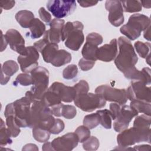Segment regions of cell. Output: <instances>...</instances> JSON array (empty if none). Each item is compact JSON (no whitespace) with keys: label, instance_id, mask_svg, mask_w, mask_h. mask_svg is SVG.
<instances>
[{"label":"cell","instance_id":"6da1fadb","mask_svg":"<svg viewBox=\"0 0 151 151\" xmlns=\"http://www.w3.org/2000/svg\"><path fill=\"white\" fill-rule=\"evenodd\" d=\"M117 44L119 52L114 59V64L125 75L136 68L135 65L138 61V57L130 41L127 38L120 37Z\"/></svg>","mask_w":151,"mask_h":151},{"label":"cell","instance_id":"7a4b0ae2","mask_svg":"<svg viewBox=\"0 0 151 151\" xmlns=\"http://www.w3.org/2000/svg\"><path fill=\"white\" fill-rule=\"evenodd\" d=\"M54 121L51 109L44 104L41 100L32 103L28 127H40L49 131Z\"/></svg>","mask_w":151,"mask_h":151},{"label":"cell","instance_id":"3957f363","mask_svg":"<svg viewBox=\"0 0 151 151\" xmlns=\"http://www.w3.org/2000/svg\"><path fill=\"white\" fill-rule=\"evenodd\" d=\"M32 79V87L25 93V97L33 103L40 101L44 94L48 90L49 72L42 67H38L31 73Z\"/></svg>","mask_w":151,"mask_h":151},{"label":"cell","instance_id":"277c9868","mask_svg":"<svg viewBox=\"0 0 151 151\" xmlns=\"http://www.w3.org/2000/svg\"><path fill=\"white\" fill-rule=\"evenodd\" d=\"M83 24L78 21L67 22L61 30V41H65V45L73 51L80 49L84 41L83 32Z\"/></svg>","mask_w":151,"mask_h":151},{"label":"cell","instance_id":"5b68a950","mask_svg":"<svg viewBox=\"0 0 151 151\" xmlns=\"http://www.w3.org/2000/svg\"><path fill=\"white\" fill-rule=\"evenodd\" d=\"M110 111L114 120L113 128L117 132L126 129L132 119L138 113L130 106L112 103L110 104Z\"/></svg>","mask_w":151,"mask_h":151},{"label":"cell","instance_id":"8992f818","mask_svg":"<svg viewBox=\"0 0 151 151\" xmlns=\"http://www.w3.org/2000/svg\"><path fill=\"white\" fill-rule=\"evenodd\" d=\"M150 25V18L140 14H135L131 15L126 24L123 25L120 31L127 39L134 40L140 37L141 32L147 29Z\"/></svg>","mask_w":151,"mask_h":151},{"label":"cell","instance_id":"52a82bcc","mask_svg":"<svg viewBox=\"0 0 151 151\" xmlns=\"http://www.w3.org/2000/svg\"><path fill=\"white\" fill-rule=\"evenodd\" d=\"M150 141V129H142L135 127L125 129L117 136V142L120 147H126L136 143Z\"/></svg>","mask_w":151,"mask_h":151},{"label":"cell","instance_id":"ba28073f","mask_svg":"<svg viewBox=\"0 0 151 151\" xmlns=\"http://www.w3.org/2000/svg\"><path fill=\"white\" fill-rule=\"evenodd\" d=\"M74 102L77 107L87 112H91L96 109L103 108L106 104V101L101 96L91 93L77 95Z\"/></svg>","mask_w":151,"mask_h":151},{"label":"cell","instance_id":"9c48e42d","mask_svg":"<svg viewBox=\"0 0 151 151\" xmlns=\"http://www.w3.org/2000/svg\"><path fill=\"white\" fill-rule=\"evenodd\" d=\"M14 117L17 124L19 127H29L31 103L25 96L14 103Z\"/></svg>","mask_w":151,"mask_h":151},{"label":"cell","instance_id":"30bf717a","mask_svg":"<svg viewBox=\"0 0 151 151\" xmlns=\"http://www.w3.org/2000/svg\"><path fill=\"white\" fill-rule=\"evenodd\" d=\"M95 93L101 96L106 101H113L120 104H125L128 100L126 89L116 88L106 84L97 87Z\"/></svg>","mask_w":151,"mask_h":151},{"label":"cell","instance_id":"8fae6325","mask_svg":"<svg viewBox=\"0 0 151 151\" xmlns=\"http://www.w3.org/2000/svg\"><path fill=\"white\" fill-rule=\"evenodd\" d=\"M47 9L57 19H61L71 14L76 8L75 1L50 0L47 3Z\"/></svg>","mask_w":151,"mask_h":151},{"label":"cell","instance_id":"7c38bea8","mask_svg":"<svg viewBox=\"0 0 151 151\" xmlns=\"http://www.w3.org/2000/svg\"><path fill=\"white\" fill-rule=\"evenodd\" d=\"M127 98L130 101L139 100L150 103V88L139 80H133L126 90Z\"/></svg>","mask_w":151,"mask_h":151},{"label":"cell","instance_id":"4fadbf2b","mask_svg":"<svg viewBox=\"0 0 151 151\" xmlns=\"http://www.w3.org/2000/svg\"><path fill=\"white\" fill-rule=\"evenodd\" d=\"M38 51L33 46L27 47L25 52L19 55L17 58L21 70L25 73H31L32 71L38 67Z\"/></svg>","mask_w":151,"mask_h":151},{"label":"cell","instance_id":"5bb4252c","mask_svg":"<svg viewBox=\"0 0 151 151\" xmlns=\"http://www.w3.org/2000/svg\"><path fill=\"white\" fill-rule=\"evenodd\" d=\"M105 8L109 12L108 19L111 25L119 27L123 23V9L120 1L107 0L105 3Z\"/></svg>","mask_w":151,"mask_h":151},{"label":"cell","instance_id":"9a60e30c","mask_svg":"<svg viewBox=\"0 0 151 151\" xmlns=\"http://www.w3.org/2000/svg\"><path fill=\"white\" fill-rule=\"evenodd\" d=\"M78 138L75 133H68L54 139L51 143L54 150H71L78 143Z\"/></svg>","mask_w":151,"mask_h":151},{"label":"cell","instance_id":"2e32d148","mask_svg":"<svg viewBox=\"0 0 151 151\" xmlns=\"http://www.w3.org/2000/svg\"><path fill=\"white\" fill-rule=\"evenodd\" d=\"M5 37L12 50L16 51L19 55L24 54L25 52V40L19 31L14 29H10L6 32Z\"/></svg>","mask_w":151,"mask_h":151},{"label":"cell","instance_id":"e0dca14e","mask_svg":"<svg viewBox=\"0 0 151 151\" xmlns=\"http://www.w3.org/2000/svg\"><path fill=\"white\" fill-rule=\"evenodd\" d=\"M48 90L56 93L61 101L65 103H70L74 101L76 96V91L74 87L67 86L60 82L53 83Z\"/></svg>","mask_w":151,"mask_h":151},{"label":"cell","instance_id":"ac0fdd59","mask_svg":"<svg viewBox=\"0 0 151 151\" xmlns=\"http://www.w3.org/2000/svg\"><path fill=\"white\" fill-rule=\"evenodd\" d=\"M117 55V41L113 39L109 44H104L98 48L96 57L104 62H110L115 59Z\"/></svg>","mask_w":151,"mask_h":151},{"label":"cell","instance_id":"d6986e66","mask_svg":"<svg viewBox=\"0 0 151 151\" xmlns=\"http://www.w3.org/2000/svg\"><path fill=\"white\" fill-rule=\"evenodd\" d=\"M64 20L61 19H53L50 22V29L46 31L44 38L49 42L58 43L61 41V30L64 25Z\"/></svg>","mask_w":151,"mask_h":151},{"label":"cell","instance_id":"ffe728a7","mask_svg":"<svg viewBox=\"0 0 151 151\" xmlns=\"http://www.w3.org/2000/svg\"><path fill=\"white\" fill-rule=\"evenodd\" d=\"M6 118V126L12 137H17L20 133V128L17 124L14 117V106L13 103L6 105L4 111Z\"/></svg>","mask_w":151,"mask_h":151},{"label":"cell","instance_id":"44dd1931","mask_svg":"<svg viewBox=\"0 0 151 151\" xmlns=\"http://www.w3.org/2000/svg\"><path fill=\"white\" fill-rule=\"evenodd\" d=\"M52 115L56 117L63 116L67 119H73L77 113L76 109L74 106L68 104H59L54 106L51 107Z\"/></svg>","mask_w":151,"mask_h":151},{"label":"cell","instance_id":"7402d4cb","mask_svg":"<svg viewBox=\"0 0 151 151\" xmlns=\"http://www.w3.org/2000/svg\"><path fill=\"white\" fill-rule=\"evenodd\" d=\"M71 60V55L65 50H58L51 61V64L55 67H61Z\"/></svg>","mask_w":151,"mask_h":151},{"label":"cell","instance_id":"603a6c76","mask_svg":"<svg viewBox=\"0 0 151 151\" xmlns=\"http://www.w3.org/2000/svg\"><path fill=\"white\" fill-rule=\"evenodd\" d=\"M30 32L28 34L32 38L35 39L41 37L45 32V25L39 19L34 18L29 27Z\"/></svg>","mask_w":151,"mask_h":151},{"label":"cell","instance_id":"cb8c5ba5","mask_svg":"<svg viewBox=\"0 0 151 151\" xmlns=\"http://www.w3.org/2000/svg\"><path fill=\"white\" fill-rule=\"evenodd\" d=\"M34 18V14L28 10L19 11L15 15L16 20L24 28H29Z\"/></svg>","mask_w":151,"mask_h":151},{"label":"cell","instance_id":"d4e9b609","mask_svg":"<svg viewBox=\"0 0 151 151\" xmlns=\"http://www.w3.org/2000/svg\"><path fill=\"white\" fill-rule=\"evenodd\" d=\"M58 50V45L56 43H48L40 51L45 63H50L52 58Z\"/></svg>","mask_w":151,"mask_h":151},{"label":"cell","instance_id":"484cf974","mask_svg":"<svg viewBox=\"0 0 151 151\" xmlns=\"http://www.w3.org/2000/svg\"><path fill=\"white\" fill-rule=\"evenodd\" d=\"M41 101L48 107L61 103V101L58 95L51 90H48L44 94Z\"/></svg>","mask_w":151,"mask_h":151},{"label":"cell","instance_id":"4316f807","mask_svg":"<svg viewBox=\"0 0 151 151\" xmlns=\"http://www.w3.org/2000/svg\"><path fill=\"white\" fill-rule=\"evenodd\" d=\"M98 46L86 42L81 50V54L84 58L93 61H96V54L98 50Z\"/></svg>","mask_w":151,"mask_h":151},{"label":"cell","instance_id":"83f0119b","mask_svg":"<svg viewBox=\"0 0 151 151\" xmlns=\"http://www.w3.org/2000/svg\"><path fill=\"white\" fill-rule=\"evenodd\" d=\"M130 106L137 113H142L145 114L150 116V103L139 100H132L130 102Z\"/></svg>","mask_w":151,"mask_h":151},{"label":"cell","instance_id":"f1b7e54d","mask_svg":"<svg viewBox=\"0 0 151 151\" xmlns=\"http://www.w3.org/2000/svg\"><path fill=\"white\" fill-rule=\"evenodd\" d=\"M18 64L13 60H8L1 66V74L7 77L13 76L18 70Z\"/></svg>","mask_w":151,"mask_h":151},{"label":"cell","instance_id":"f546056e","mask_svg":"<svg viewBox=\"0 0 151 151\" xmlns=\"http://www.w3.org/2000/svg\"><path fill=\"white\" fill-rule=\"evenodd\" d=\"M100 116V124L106 129L111 128L112 125V115L110 110L104 109L99 110L96 111Z\"/></svg>","mask_w":151,"mask_h":151},{"label":"cell","instance_id":"4dcf8cb0","mask_svg":"<svg viewBox=\"0 0 151 151\" xmlns=\"http://www.w3.org/2000/svg\"><path fill=\"white\" fill-rule=\"evenodd\" d=\"M11 134L6 127V124L4 120L1 119V126H0V145L1 146H5L6 145L12 143Z\"/></svg>","mask_w":151,"mask_h":151},{"label":"cell","instance_id":"1f68e13d","mask_svg":"<svg viewBox=\"0 0 151 151\" xmlns=\"http://www.w3.org/2000/svg\"><path fill=\"white\" fill-rule=\"evenodd\" d=\"M123 11L126 12H137L142 10V4L140 1H121Z\"/></svg>","mask_w":151,"mask_h":151},{"label":"cell","instance_id":"d6a6232c","mask_svg":"<svg viewBox=\"0 0 151 151\" xmlns=\"http://www.w3.org/2000/svg\"><path fill=\"white\" fill-rule=\"evenodd\" d=\"M100 123V116L97 112L86 115L83 119V125L88 127L89 129L96 127Z\"/></svg>","mask_w":151,"mask_h":151},{"label":"cell","instance_id":"836d02e7","mask_svg":"<svg viewBox=\"0 0 151 151\" xmlns=\"http://www.w3.org/2000/svg\"><path fill=\"white\" fill-rule=\"evenodd\" d=\"M150 120V116H148L145 114L138 116L134 120L133 127L142 129H149L151 123Z\"/></svg>","mask_w":151,"mask_h":151},{"label":"cell","instance_id":"e575fe53","mask_svg":"<svg viewBox=\"0 0 151 151\" xmlns=\"http://www.w3.org/2000/svg\"><path fill=\"white\" fill-rule=\"evenodd\" d=\"M50 133L48 130L40 128H32V135L34 138L40 143L47 142L50 137Z\"/></svg>","mask_w":151,"mask_h":151},{"label":"cell","instance_id":"d590c367","mask_svg":"<svg viewBox=\"0 0 151 151\" xmlns=\"http://www.w3.org/2000/svg\"><path fill=\"white\" fill-rule=\"evenodd\" d=\"M134 48L140 57L146 58L150 55V44L149 42H143L142 41H136L134 44Z\"/></svg>","mask_w":151,"mask_h":151},{"label":"cell","instance_id":"8d00e7d4","mask_svg":"<svg viewBox=\"0 0 151 151\" xmlns=\"http://www.w3.org/2000/svg\"><path fill=\"white\" fill-rule=\"evenodd\" d=\"M100 146L99 139L95 136H90L86 140L83 142V147L85 150H96Z\"/></svg>","mask_w":151,"mask_h":151},{"label":"cell","instance_id":"74e56055","mask_svg":"<svg viewBox=\"0 0 151 151\" xmlns=\"http://www.w3.org/2000/svg\"><path fill=\"white\" fill-rule=\"evenodd\" d=\"M74 133L77 134L78 138V142L80 143L84 142L90 136V129L84 125L78 126Z\"/></svg>","mask_w":151,"mask_h":151},{"label":"cell","instance_id":"f35d334b","mask_svg":"<svg viewBox=\"0 0 151 151\" xmlns=\"http://www.w3.org/2000/svg\"><path fill=\"white\" fill-rule=\"evenodd\" d=\"M78 73L77 66L75 64H71L66 67L63 71V77L66 80H70L75 78Z\"/></svg>","mask_w":151,"mask_h":151},{"label":"cell","instance_id":"ab89813d","mask_svg":"<svg viewBox=\"0 0 151 151\" xmlns=\"http://www.w3.org/2000/svg\"><path fill=\"white\" fill-rule=\"evenodd\" d=\"M19 84L24 86H28L32 84V79L31 75L28 74V73H21L18 75L15 78L14 84L17 85Z\"/></svg>","mask_w":151,"mask_h":151},{"label":"cell","instance_id":"60d3db41","mask_svg":"<svg viewBox=\"0 0 151 151\" xmlns=\"http://www.w3.org/2000/svg\"><path fill=\"white\" fill-rule=\"evenodd\" d=\"M73 87L76 91V96L87 93L89 90V86L88 83L83 80H80Z\"/></svg>","mask_w":151,"mask_h":151},{"label":"cell","instance_id":"b9f144b4","mask_svg":"<svg viewBox=\"0 0 151 151\" xmlns=\"http://www.w3.org/2000/svg\"><path fill=\"white\" fill-rule=\"evenodd\" d=\"M64 127L65 125L62 120L60 119H55L54 123L51 128L49 130V132L51 134H57L64 130Z\"/></svg>","mask_w":151,"mask_h":151},{"label":"cell","instance_id":"7bdbcfd3","mask_svg":"<svg viewBox=\"0 0 151 151\" xmlns=\"http://www.w3.org/2000/svg\"><path fill=\"white\" fill-rule=\"evenodd\" d=\"M103 41L102 36L96 32L90 33L86 37V42L94 44L96 46L101 44L103 42Z\"/></svg>","mask_w":151,"mask_h":151},{"label":"cell","instance_id":"ee69618b","mask_svg":"<svg viewBox=\"0 0 151 151\" xmlns=\"http://www.w3.org/2000/svg\"><path fill=\"white\" fill-rule=\"evenodd\" d=\"M95 64V61L87 60L82 58L78 62V66L83 71H88L91 69Z\"/></svg>","mask_w":151,"mask_h":151},{"label":"cell","instance_id":"f6af8a7d","mask_svg":"<svg viewBox=\"0 0 151 151\" xmlns=\"http://www.w3.org/2000/svg\"><path fill=\"white\" fill-rule=\"evenodd\" d=\"M38 13H39V15L40 18L44 21L46 23H49L51 22V14L47 12L44 8L41 7L40 8L39 11H38Z\"/></svg>","mask_w":151,"mask_h":151},{"label":"cell","instance_id":"bcb514c9","mask_svg":"<svg viewBox=\"0 0 151 151\" xmlns=\"http://www.w3.org/2000/svg\"><path fill=\"white\" fill-rule=\"evenodd\" d=\"M15 4V1H1L0 6L4 9L8 10L14 7Z\"/></svg>","mask_w":151,"mask_h":151},{"label":"cell","instance_id":"7dc6e473","mask_svg":"<svg viewBox=\"0 0 151 151\" xmlns=\"http://www.w3.org/2000/svg\"><path fill=\"white\" fill-rule=\"evenodd\" d=\"M77 2L80 4V5L84 8H87L89 6H92L96 5L98 2L94 1H78Z\"/></svg>","mask_w":151,"mask_h":151},{"label":"cell","instance_id":"c3c4849f","mask_svg":"<svg viewBox=\"0 0 151 151\" xmlns=\"http://www.w3.org/2000/svg\"><path fill=\"white\" fill-rule=\"evenodd\" d=\"M38 148L34 144L29 143L24 146L22 148V150H38Z\"/></svg>","mask_w":151,"mask_h":151},{"label":"cell","instance_id":"681fc988","mask_svg":"<svg viewBox=\"0 0 151 151\" xmlns=\"http://www.w3.org/2000/svg\"><path fill=\"white\" fill-rule=\"evenodd\" d=\"M1 36H2V44H1V51H3L6 47V45L8 44V42L5 38V35H4L2 34V32L1 31Z\"/></svg>","mask_w":151,"mask_h":151},{"label":"cell","instance_id":"f907efd6","mask_svg":"<svg viewBox=\"0 0 151 151\" xmlns=\"http://www.w3.org/2000/svg\"><path fill=\"white\" fill-rule=\"evenodd\" d=\"M150 149V145H139L136 146L133 148L134 150H149Z\"/></svg>","mask_w":151,"mask_h":151},{"label":"cell","instance_id":"816d5d0a","mask_svg":"<svg viewBox=\"0 0 151 151\" xmlns=\"http://www.w3.org/2000/svg\"><path fill=\"white\" fill-rule=\"evenodd\" d=\"M42 150H44V151H46V150H54V149L52 147L51 143L47 142V143H45L43 145V146L42 147Z\"/></svg>","mask_w":151,"mask_h":151},{"label":"cell","instance_id":"f5cc1de1","mask_svg":"<svg viewBox=\"0 0 151 151\" xmlns=\"http://www.w3.org/2000/svg\"><path fill=\"white\" fill-rule=\"evenodd\" d=\"M150 26H149L147 29H146L145 30V32H144V34H143V36H144V38L148 40V41H150Z\"/></svg>","mask_w":151,"mask_h":151},{"label":"cell","instance_id":"db71d44e","mask_svg":"<svg viewBox=\"0 0 151 151\" xmlns=\"http://www.w3.org/2000/svg\"><path fill=\"white\" fill-rule=\"evenodd\" d=\"M1 84L2 85L6 84L8 82V81L9 80V79H10V77H7V76H4V75H3L2 74H1Z\"/></svg>","mask_w":151,"mask_h":151},{"label":"cell","instance_id":"11a10c76","mask_svg":"<svg viewBox=\"0 0 151 151\" xmlns=\"http://www.w3.org/2000/svg\"><path fill=\"white\" fill-rule=\"evenodd\" d=\"M142 6H143V7H145V8H150L151 6V2L150 1H140Z\"/></svg>","mask_w":151,"mask_h":151}]
</instances>
